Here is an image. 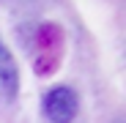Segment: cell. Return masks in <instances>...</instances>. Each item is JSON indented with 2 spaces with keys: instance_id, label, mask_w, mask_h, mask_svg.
I'll use <instances>...</instances> for the list:
<instances>
[{
  "instance_id": "cell-1",
  "label": "cell",
  "mask_w": 126,
  "mask_h": 123,
  "mask_svg": "<svg viewBox=\"0 0 126 123\" xmlns=\"http://www.w3.org/2000/svg\"><path fill=\"white\" fill-rule=\"evenodd\" d=\"M63 27L58 22H41L33 30V71L49 77L58 71L63 60Z\"/></svg>"
},
{
  "instance_id": "cell-2",
  "label": "cell",
  "mask_w": 126,
  "mask_h": 123,
  "mask_svg": "<svg viewBox=\"0 0 126 123\" xmlns=\"http://www.w3.org/2000/svg\"><path fill=\"white\" fill-rule=\"evenodd\" d=\"M41 112L49 123H74L79 112V96L69 85H55L41 98Z\"/></svg>"
},
{
  "instance_id": "cell-3",
  "label": "cell",
  "mask_w": 126,
  "mask_h": 123,
  "mask_svg": "<svg viewBox=\"0 0 126 123\" xmlns=\"http://www.w3.org/2000/svg\"><path fill=\"white\" fill-rule=\"evenodd\" d=\"M0 88L8 98H14L19 93V68L6 44H0Z\"/></svg>"
},
{
  "instance_id": "cell-4",
  "label": "cell",
  "mask_w": 126,
  "mask_h": 123,
  "mask_svg": "<svg viewBox=\"0 0 126 123\" xmlns=\"http://www.w3.org/2000/svg\"><path fill=\"white\" fill-rule=\"evenodd\" d=\"M0 44H3V41H0Z\"/></svg>"
}]
</instances>
